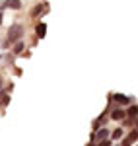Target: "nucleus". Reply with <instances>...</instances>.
Returning a JSON list of instances; mask_svg holds the SVG:
<instances>
[{
	"label": "nucleus",
	"mask_w": 138,
	"mask_h": 146,
	"mask_svg": "<svg viewBox=\"0 0 138 146\" xmlns=\"http://www.w3.org/2000/svg\"><path fill=\"white\" fill-rule=\"evenodd\" d=\"M4 8H12V10H22V0H4V4H2V8H0V10H4Z\"/></svg>",
	"instance_id": "obj_3"
},
{
	"label": "nucleus",
	"mask_w": 138,
	"mask_h": 146,
	"mask_svg": "<svg viewBox=\"0 0 138 146\" xmlns=\"http://www.w3.org/2000/svg\"><path fill=\"white\" fill-rule=\"evenodd\" d=\"M136 115H138V105H134V107H130V109L127 111V117H128V119H134Z\"/></svg>",
	"instance_id": "obj_9"
},
{
	"label": "nucleus",
	"mask_w": 138,
	"mask_h": 146,
	"mask_svg": "<svg viewBox=\"0 0 138 146\" xmlns=\"http://www.w3.org/2000/svg\"><path fill=\"white\" fill-rule=\"evenodd\" d=\"M45 33H47V25L43 22H39L35 25V35H37V37H45Z\"/></svg>",
	"instance_id": "obj_8"
},
{
	"label": "nucleus",
	"mask_w": 138,
	"mask_h": 146,
	"mask_svg": "<svg viewBox=\"0 0 138 146\" xmlns=\"http://www.w3.org/2000/svg\"><path fill=\"white\" fill-rule=\"evenodd\" d=\"M22 51H23V41H18L16 47H14V55H20Z\"/></svg>",
	"instance_id": "obj_11"
},
{
	"label": "nucleus",
	"mask_w": 138,
	"mask_h": 146,
	"mask_svg": "<svg viewBox=\"0 0 138 146\" xmlns=\"http://www.w3.org/2000/svg\"><path fill=\"white\" fill-rule=\"evenodd\" d=\"M136 129H138V123H136Z\"/></svg>",
	"instance_id": "obj_15"
},
{
	"label": "nucleus",
	"mask_w": 138,
	"mask_h": 146,
	"mask_svg": "<svg viewBox=\"0 0 138 146\" xmlns=\"http://www.w3.org/2000/svg\"><path fill=\"white\" fill-rule=\"evenodd\" d=\"M86 146H95V144H86Z\"/></svg>",
	"instance_id": "obj_14"
},
{
	"label": "nucleus",
	"mask_w": 138,
	"mask_h": 146,
	"mask_svg": "<svg viewBox=\"0 0 138 146\" xmlns=\"http://www.w3.org/2000/svg\"><path fill=\"white\" fill-rule=\"evenodd\" d=\"M22 35H23V25L22 23H14V25H10V29H8V43H6V45H12V43L20 41Z\"/></svg>",
	"instance_id": "obj_1"
},
{
	"label": "nucleus",
	"mask_w": 138,
	"mask_h": 146,
	"mask_svg": "<svg viewBox=\"0 0 138 146\" xmlns=\"http://www.w3.org/2000/svg\"><path fill=\"white\" fill-rule=\"evenodd\" d=\"M123 135H125V133H123V129H115V131H113V135H111V138H113V140H119V138H123Z\"/></svg>",
	"instance_id": "obj_10"
},
{
	"label": "nucleus",
	"mask_w": 138,
	"mask_h": 146,
	"mask_svg": "<svg viewBox=\"0 0 138 146\" xmlns=\"http://www.w3.org/2000/svg\"><path fill=\"white\" fill-rule=\"evenodd\" d=\"M97 146H111V142H109V140H99Z\"/></svg>",
	"instance_id": "obj_12"
},
{
	"label": "nucleus",
	"mask_w": 138,
	"mask_h": 146,
	"mask_svg": "<svg viewBox=\"0 0 138 146\" xmlns=\"http://www.w3.org/2000/svg\"><path fill=\"white\" fill-rule=\"evenodd\" d=\"M107 136H109V131H107L105 127H99V129L92 135V140H97V142H99V140H105Z\"/></svg>",
	"instance_id": "obj_2"
},
{
	"label": "nucleus",
	"mask_w": 138,
	"mask_h": 146,
	"mask_svg": "<svg viewBox=\"0 0 138 146\" xmlns=\"http://www.w3.org/2000/svg\"><path fill=\"white\" fill-rule=\"evenodd\" d=\"M0 86H2V84H0ZM0 92H2V90H0Z\"/></svg>",
	"instance_id": "obj_16"
},
{
	"label": "nucleus",
	"mask_w": 138,
	"mask_h": 146,
	"mask_svg": "<svg viewBox=\"0 0 138 146\" xmlns=\"http://www.w3.org/2000/svg\"><path fill=\"white\" fill-rule=\"evenodd\" d=\"M134 140H138V129H134V131H130V135L123 140V146H130Z\"/></svg>",
	"instance_id": "obj_6"
},
{
	"label": "nucleus",
	"mask_w": 138,
	"mask_h": 146,
	"mask_svg": "<svg viewBox=\"0 0 138 146\" xmlns=\"http://www.w3.org/2000/svg\"><path fill=\"white\" fill-rule=\"evenodd\" d=\"M111 119L113 121H123V119H127V113L123 111V109H113L111 111Z\"/></svg>",
	"instance_id": "obj_7"
},
{
	"label": "nucleus",
	"mask_w": 138,
	"mask_h": 146,
	"mask_svg": "<svg viewBox=\"0 0 138 146\" xmlns=\"http://www.w3.org/2000/svg\"><path fill=\"white\" fill-rule=\"evenodd\" d=\"M47 10H49V6H47L45 2H43V4H37L33 10H31V18H39V16H43Z\"/></svg>",
	"instance_id": "obj_5"
},
{
	"label": "nucleus",
	"mask_w": 138,
	"mask_h": 146,
	"mask_svg": "<svg viewBox=\"0 0 138 146\" xmlns=\"http://www.w3.org/2000/svg\"><path fill=\"white\" fill-rule=\"evenodd\" d=\"M0 23H2V10H0Z\"/></svg>",
	"instance_id": "obj_13"
},
{
	"label": "nucleus",
	"mask_w": 138,
	"mask_h": 146,
	"mask_svg": "<svg viewBox=\"0 0 138 146\" xmlns=\"http://www.w3.org/2000/svg\"><path fill=\"white\" fill-rule=\"evenodd\" d=\"M111 101H115L119 105H128L130 103V98L128 96H123V94H113L111 96Z\"/></svg>",
	"instance_id": "obj_4"
}]
</instances>
